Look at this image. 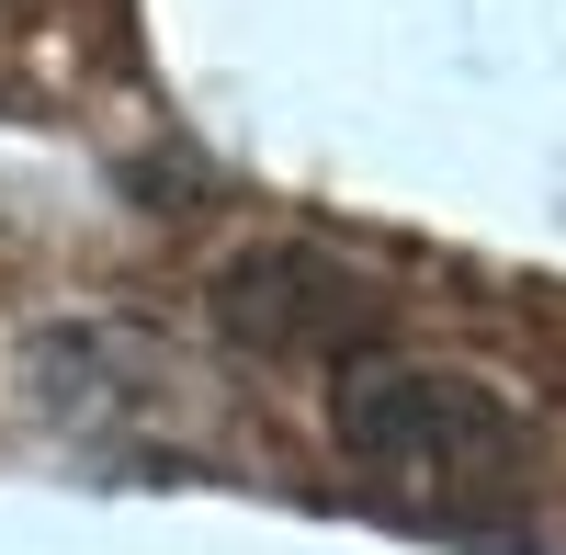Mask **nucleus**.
<instances>
[{
  "instance_id": "obj_1",
  "label": "nucleus",
  "mask_w": 566,
  "mask_h": 555,
  "mask_svg": "<svg viewBox=\"0 0 566 555\" xmlns=\"http://www.w3.org/2000/svg\"><path fill=\"white\" fill-rule=\"evenodd\" d=\"M328 431L397 522L453 544H533V420L488 375L352 352L328 386Z\"/></svg>"
},
{
  "instance_id": "obj_2",
  "label": "nucleus",
  "mask_w": 566,
  "mask_h": 555,
  "mask_svg": "<svg viewBox=\"0 0 566 555\" xmlns=\"http://www.w3.org/2000/svg\"><path fill=\"white\" fill-rule=\"evenodd\" d=\"M216 317L239 329L250 352H306V341H374V306L352 272H328L317 250H250L239 272L216 284Z\"/></svg>"
}]
</instances>
